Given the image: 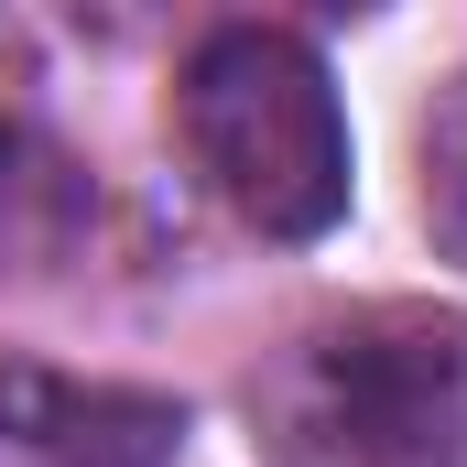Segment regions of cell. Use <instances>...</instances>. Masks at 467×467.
Masks as SVG:
<instances>
[{
	"instance_id": "obj_1",
	"label": "cell",
	"mask_w": 467,
	"mask_h": 467,
	"mask_svg": "<svg viewBox=\"0 0 467 467\" xmlns=\"http://www.w3.org/2000/svg\"><path fill=\"white\" fill-rule=\"evenodd\" d=\"M261 467H467V316L457 305H337L250 369Z\"/></svg>"
},
{
	"instance_id": "obj_2",
	"label": "cell",
	"mask_w": 467,
	"mask_h": 467,
	"mask_svg": "<svg viewBox=\"0 0 467 467\" xmlns=\"http://www.w3.org/2000/svg\"><path fill=\"white\" fill-rule=\"evenodd\" d=\"M174 130L239 229L327 239L348 218V109H337V77L305 33L218 22L174 77Z\"/></svg>"
},
{
	"instance_id": "obj_3",
	"label": "cell",
	"mask_w": 467,
	"mask_h": 467,
	"mask_svg": "<svg viewBox=\"0 0 467 467\" xmlns=\"http://www.w3.org/2000/svg\"><path fill=\"white\" fill-rule=\"evenodd\" d=\"M0 467H185V402L0 358Z\"/></svg>"
},
{
	"instance_id": "obj_4",
	"label": "cell",
	"mask_w": 467,
	"mask_h": 467,
	"mask_svg": "<svg viewBox=\"0 0 467 467\" xmlns=\"http://www.w3.org/2000/svg\"><path fill=\"white\" fill-rule=\"evenodd\" d=\"M88 174L77 152H55L33 119H0V283H44L77 261L88 239Z\"/></svg>"
},
{
	"instance_id": "obj_5",
	"label": "cell",
	"mask_w": 467,
	"mask_h": 467,
	"mask_svg": "<svg viewBox=\"0 0 467 467\" xmlns=\"http://www.w3.org/2000/svg\"><path fill=\"white\" fill-rule=\"evenodd\" d=\"M413 163H424V229H435V250L467 272V77H446V88H435Z\"/></svg>"
}]
</instances>
